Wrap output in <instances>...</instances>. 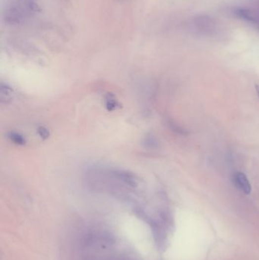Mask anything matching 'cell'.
I'll return each instance as SVG.
<instances>
[{
	"mask_svg": "<svg viewBox=\"0 0 259 260\" xmlns=\"http://www.w3.org/2000/svg\"><path fill=\"white\" fill-rule=\"evenodd\" d=\"M11 138V139L13 141V142H16L18 144H24L25 143V139H24L23 137L21 136V135H18V134L12 133L11 136H9Z\"/></svg>",
	"mask_w": 259,
	"mask_h": 260,
	"instance_id": "obj_5",
	"label": "cell"
},
{
	"mask_svg": "<svg viewBox=\"0 0 259 260\" xmlns=\"http://www.w3.org/2000/svg\"><path fill=\"white\" fill-rule=\"evenodd\" d=\"M255 4H256V8H259V0H256V2H255Z\"/></svg>",
	"mask_w": 259,
	"mask_h": 260,
	"instance_id": "obj_7",
	"label": "cell"
},
{
	"mask_svg": "<svg viewBox=\"0 0 259 260\" xmlns=\"http://www.w3.org/2000/svg\"><path fill=\"white\" fill-rule=\"evenodd\" d=\"M256 93H257L258 96L259 97V86H258V85H256Z\"/></svg>",
	"mask_w": 259,
	"mask_h": 260,
	"instance_id": "obj_6",
	"label": "cell"
},
{
	"mask_svg": "<svg viewBox=\"0 0 259 260\" xmlns=\"http://www.w3.org/2000/svg\"><path fill=\"white\" fill-rule=\"evenodd\" d=\"M189 30L192 33L205 37H216L223 33L221 22L215 17L197 15L189 21Z\"/></svg>",
	"mask_w": 259,
	"mask_h": 260,
	"instance_id": "obj_2",
	"label": "cell"
},
{
	"mask_svg": "<svg viewBox=\"0 0 259 260\" xmlns=\"http://www.w3.org/2000/svg\"><path fill=\"white\" fill-rule=\"evenodd\" d=\"M77 260H140L107 229L89 227L78 241Z\"/></svg>",
	"mask_w": 259,
	"mask_h": 260,
	"instance_id": "obj_1",
	"label": "cell"
},
{
	"mask_svg": "<svg viewBox=\"0 0 259 260\" xmlns=\"http://www.w3.org/2000/svg\"><path fill=\"white\" fill-rule=\"evenodd\" d=\"M233 15L246 23L251 24L259 31V11L250 8H236L233 9Z\"/></svg>",
	"mask_w": 259,
	"mask_h": 260,
	"instance_id": "obj_3",
	"label": "cell"
},
{
	"mask_svg": "<svg viewBox=\"0 0 259 260\" xmlns=\"http://www.w3.org/2000/svg\"><path fill=\"white\" fill-rule=\"evenodd\" d=\"M233 181L235 186L241 190L245 194H250L252 191V186L247 176L242 172H236L233 174Z\"/></svg>",
	"mask_w": 259,
	"mask_h": 260,
	"instance_id": "obj_4",
	"label": "cell"
}]
</instances>
